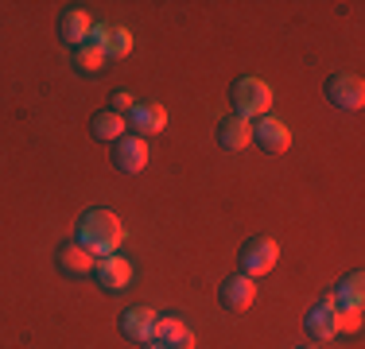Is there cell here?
Segmentation results:
<instances>
[{
    "instance_id": "obj_1",
    "label": "cell",
    "mask_w": 365,
    "mask_h": 349,
    "mask_svg": "<svg viewBox=\"0 0 365 349\" xmlns=\"http://www.w3.org/2000/svg\"><path fill=\"white\" fill-rule=\"evenodd\" d=\"M74 241L86 252H93V256H109L125 241V225H120V217L113 209H86L74 225Z\"/></svg>"
},
{
    "instance_id": "obj_2",
    "label": "cell",
    "mask_w": 365,
    "mask_h": 349,
    "mask_svg": "<svg viewBox=\"0 0 365 349\" xmlns=\"http://www.w3.org/2000/svg\"><path fill=\"white\" fill-rule=\"evenodd\" d=\"M230 101H233V117H241V120L268 117V109H272V85L264 78L245 74L230 85Z\"/></svg>"
},
{
    "instance_id": "obj_3",
    "label": "cell",
    "mask_w": 365,
    "mask_h": 349,
    "mask_svg": "<svg viewBox=\"0 0 365 349\" xmlns=\"http://www.w3.org/2000/svg\"><path fill=\"white\" fill-rule=\"evenodd\" d=\"M237 260H241V276L260 279V276H268L276 268V260H280V244H276L272 237H249L245 244H241Z\"/></svg>"
},
{
    "instance_id": "obj_4",
    "label": "cell",
    "mask_w": 365,
    "mask_h": 349,
    "mask_svg": "<svg viewBox=\"0 0 365 349\" xmlns=\"http://www.w3.org/2000/svg\"><path fill=\"white\" fill-rule=\"evenodd\" d=\"M93 279H98V287L106 295H120V291H128V283H133V264H128L125 256H117V252L98 256V264H93Z\"/></svg>"
},
{
    "instance_id": "obj_5",
    "label": "cell",
    "mask_w": 365,
    "mask_h": 349,
    "mask_svg": "<svg viewBox=\"0 0 365 349\" xmlns=\"http://www.w3.org/2000/svg\"><path fill=\"white\" fill-rule=\"evenodd\" d=\"M327 101L334 105V109L358 113L365 105V82L358 74H330L327 78Z\"/></svg>"
},
{
    "instance_id": "obj_6",
    "label": "cell",
    "mask_w": 365,
    "mask_h": 349,
    "mask_svg": "<svg viewBox=\"0 0 365 349\" xmlns=\"http://www.w3.org/2000/svg\"><path fill=\"white\" fill-rule=\"evenodd\" d=\"M128 136H140V140H152L168 128V109L160 101H136L133 113H128Z\"/></svg>"
},
{
    "instance_id": "obj_7",
    "label": "cell",
    "mask_w": 365,
    "mask_h": 349,
    "mask_svg": "<svg viewBox=\"0 0 365 349\" xmlns=\"http://www.w3.org/2000/svg\"><path fill=\"white\" fill-rule=\"evenodd\" d=\"M253 144L260 147V152H268V155H284L292 147V128L284 125L280 117H257L253 120Z\"/></svg>"
},
{
    "instance_id": "obj_8",
    "label": "cell",
    "mask_w": 365,
    "mask_h": 349,
    "mask_svg": "<svg viewBox=\"0 0 365 349\" xmlns=\"http://www.w3.org/2000/svg\"><path fill=\"white\" fill-rule=\"evenodd\" d=\"M303 326H307V334H311V342H315V345L330 342V338L338 334V307H334V299H330V295H323V299L311 303Z\"/></svg>"
},
{
    "instance_id": "obj_9",
    "label": "cell",
    "mask_w": 365,
    "mask_h": 349,
    "mask_svg": "<svg viewBox=\"0 0 365 349\" xmlns=\"http://www.w3.org/2000/svg\"><path fill=\"white\" fill-rule=\"evenodd\" d=\"M253 299H257V279H249V276H225L222 279V287H218V303L230 314H245L249 307H253Z\"/></svg>"
},
{
    "instance_id": "obj_10",
    "label": "cell",
    "mask_w": 365,
    "mask_h": 349,
    "mask_svg": "<svg viewBox=\"0 0 365 349\" xmlns=\"http://www.w3.org/2000/svg\"><path fill=\"white\" fill-rule=\"evenodd\" d=\"M113 167L120 174H140L148 167V140L140 136H120L113 144Z\"/></svg>"
},
{
    "instance_id": "obj_11",
    "label": "cell",
    "mask_w": 365,
    "mask_h": 349,
    "mask_svg": "<svg viewBox=\"0 0 365 349\" xmlns=\"http://www.w3.org/2000/svg\"><path fill=\"white\" fill-rule=\"evenodd\" d=\"M155 318H160V314H155L152 307H128L125 314H120V334L128 338V342H136V345H144V342H152L155 338Z\"/></svg>"
},
{
    "instance_id": "obj_12",
    "label": "cell",
    "mask_w": 365,
    "mask_h": 349,
    "mask_svg": "<svg viewBox=\"0 0 365 349\" xmlns=\"http://www.w3.org/2000/svg\"><path fill=\"white\" fill-rule=\"evenodd\" d=\"M55 264H58V272H63V276L86 279V276H93V264H98V256H93V252H86L78 241H66L63 249L55 252Z\"/></svg>"
},
{
    "instance_id": "obj_13",
    "label": "cell",
    "mask_w": 365,
    "mask_h": 349,
    "mask_svg": "<svg viewBox=\"0 0 365 349\" xmlns=\"http://www.w3.org/2000/svg\"><path fill=\"white\" fill-rule=\"evenodd\" d=\"M152 342H160L163 349H195V334H190V326L179 314H160V318H155Z\"/></svg>"
},
{
    "instance_id": "obj_14",
    "label": "cell",
    "mask_w": 365,
    "mask_h": 349,
    "mask_svg": "<svg viewBox=\"0 0 365 349\" xmlns=\"http://www.w3.org/2000/svg\"><path fill=\"white\" fill-rule=\"evenodd\" d=\"M90 16L82 12V8H66L63 16H58V39L66 43V47H82L86 39H90Z\"/></svg>"
},
{
    "instance_id": "obj_15",
    "label": "cell",
    "mask_w": 365,
    "mask_h": 349,
    "mask_svg": "<svg viewBox=\"0 0 365 349\" xmlns=\"http://www.w3.org/2000/svg\"><path fill=\"white\" fill-rule=\"evenodd\" d=\"M365 276L361 272H350V276H342L334 283V291H330V299H334V307L338 311H361V303H365Z\"/></svg>"
},
{
    "instance_id": "obj_16",
    "label": "cell",
    "mask_w": 365,
    "mask_h": 349,
    "mask_svg": "<svg viewBox=\"0 0 365 349\" xmlns=\"http://www.w3.org/2000/svg\"><path fill=\"white\" fill-rule=\"evenodd\" d=\"M249 140H253V120H241V117L218 120V144L225 152H241V147H249Z\"/></svg>"
},
{
    "instance_id": "obj_17",
    "label": "cell",
    "mask_w": 365,
    "mask_h": 349,
    "mask_svg": "<svg viewBox=\"0 0 365 349\" xmlns=\"http://www.w3.org/2000/svg\"><path fill=\"white\" fill-rule=\"evenodd\" d=\"M90 132H93V140H106V144H117L120 136H128V120L120 117V113H113V109H101V113H93Z\"/></svg>"
},
{
    "instance_id": "obj_18",
    "label": "cell",
    "mask_w": 365,
    "mask_h": 349,
    "mask_svg": "<svg viewBox=\"0 0 365 349\" xmlns=\"http://www.w3.org/2000/svg\"><path fill=\"white\" fill-rule=\"evenodd\" d=\"M74 70L82 78H98L101 74V66H106V51L101 47H93V43H82V47H74Z\"/></svg>"
},
{
    "instance_id": "obj_19",
    "label": "cell",
    "mask_w": 365,
    "mask_h": 349,
    "mask_svg": "<svg viewBox=\"0 0 365 349\" xmlns=\"http://www.w3.org/2000/svg\"><path fill=\"white\" fill-rule=\"evenodd\" d=\"M106 58H125L133 51V31L128 28H109V39H106Z\"/></svg>"
},
{
    "instance_id": "obj_20",
    "label": "cell",
    "mask_w": 365,
    "mask_h": 349,
    "mask_svg": "<svg viewBox=\"0 0 365 349\" xmlns=\"http://www.w3.org/2000/svg\"><path fill=\"white\" fill-rule=\"evenodd\" d=\"M133 105H136V98H133L128 90H113V93H109V109L120 113V117H128V113H133Z\"/></svg>"
},
{
    "instance_id": "obj_21",
    "label": "cell",
    "mask_w": 365,
    "mask_h": 349,
    "mask_svg": "<svg viewBox=\"0 0 365 349\" xmlns=\"http://www.w3.org/2000/svg\"><path fill=\"white\" fill-rule=\"evenodd\" d=\"M361 330V311H338V334H358Z\"/></svg>"
},
{
    "instance_id": "obj_22",
    "label": "cell",
    "mask_w": 365,
    "mask_h": 349,
    "mask_svg": "<svg viewBox=\"0 0 365 349\" xmlns=\"http://www.w3.org/2000/svg\"><path fill=\"white\" fill-rule=\"evenodd\" d=\"M106 39H109V24H93V28H90V39H86V43H93V47H106Z\"/></svg>"
},
{
    "instance_id": "obj_23",
    "label": "cell",
    "mask_w": 365,
    "mask_h": 349,
    "mask_svg": "<svg viewBox=\"0 0 365 349\" xmlns=\"http://www.w3.org/2000/svg\"><path fill=\"white\" fill-rule=\"evenodd\" d=\"M140 349H163V345H160V342H144Z\"/></svg>"
},
{
    "instance_id": "obj_24",
    "label": "cell",
    "mask_w": 365,
    "mask_h": 349,
    "mask_svg": "<svg viewBox=\"0 0 365 349\" xmlns=\"http://www.w3.org/2000/svg\"><path fill=\"white\" fill-rule=\"evenodd\" d=\"M295 349H319V345H315V342H307V345H295Z\"/></svg>"
}]
</instances>
